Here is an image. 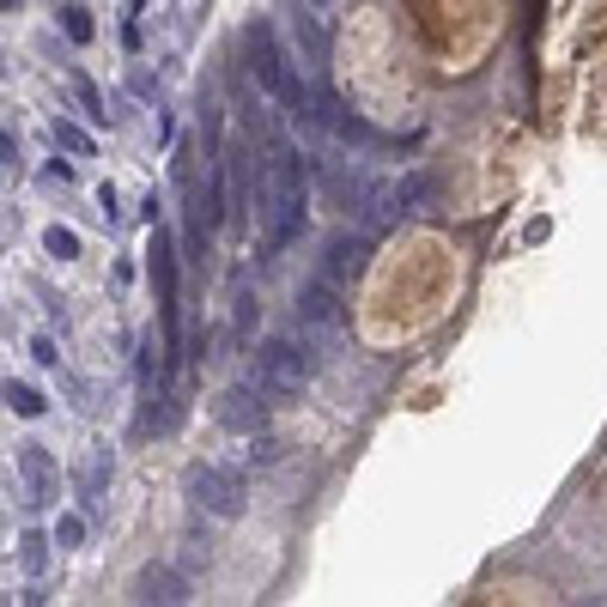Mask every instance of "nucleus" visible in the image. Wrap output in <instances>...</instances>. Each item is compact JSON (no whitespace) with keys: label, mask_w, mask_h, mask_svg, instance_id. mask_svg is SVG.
I'll return each instance as SVG.
<instances>
[{"label":"nucleus","mask_w":607,"mask_h":607,"mask_svg":"<svg viewBox=\"0 0 607 607\" xmlns=\"http://www.w3.org/2000/svg\"><path fill=\"white\" fill-rule=\"evenodd\" d=\"M146 274H152V292H159V316H164V353H171V365H164V377L176 371V353H183V334H176V243L164 225H152L146 237Z\"/></svg>","instance_id":"obj_3"},{"label":"nucleus","mask_w":607,"mask_h":607,"mask_svg":"<svg viewBox=\"0 0 607 607\" xmlns=\"http://www.w3.org/2000/svg\"><path fill=\"white\" fill-rule=\"evenodd\" d=\"M43 250L55 255V262H73V255H80V237H73L68 225H49V231H43Z\"/></svg>","instance_id":"obj_15"},{"label":"nucleus","mask_w":607,"mask_h":607,"mask_svg":"<svg viewBox=\"0 0 607 607\" xmlns=\"http://www.w3.org/2000/svg\"><path fill=\"white\" fill-rule=\"evenodd\" d=\"M7 407L19 413V419H43V407H49V402L31 390V383H7Z\"/></svg>","instance_id":"obj_11"},{"label":"nucleus","mask_w":607,"mask_h":607,"mask_svg":"<svg viewBox=\"0 0 607 607\" xmlns=\"http://www.w3.org/2000/svg\"><path fill=\"white\" fill-rule=\"evenodd\" d=\"M316 377V341H299V334H274V341H262V353H255V383H262L267 395H299L304 383Z\"/></svg>","instance_id":"obj_1"},{"label":"nucleus","mask_w":607,"mask_h":607,"mask_svg":"<svg viewBox=\"0 0 607 607\" xmlns=\"http://www.w3.org/2000/svg\"><path fill=\"white\" fill-rule=\"evenodd\" d=\"M49 547H55V535H49V540H43V535H24V540H19V559H24V571H31V577L49 565Z\"/></svg>","instance_id":"obj_14"},{"label":"nucleus","mask_w":607,"mask_h":607,"mask_svg":"<svg viewBox=\"0 0 607 607\" xmlns=\"http://www.w3.org/2000/svg\"><path fill=\"white\" fill-rule=\"evenodd\" d=\"M310 7H316V12H328V7H334V0H310Z\"/></svg>","instance_id":"obj_20"},{"label":"nucleus","mask_w":607,"mask_h":607,"mask_svg":"<svg viewBox=\"0 0 607 607\" xmlns=\"http://www.w3.org/2000/svg\"><path fill=\"white\" fill-rule=\"evenodd\" d=\"M12 7H24V0H7V12H12Z\"/></svg>","instance_id":"obj_21"},{"label":"nucleus","mask_w":607,"mask_h":607,"mask_svg":"<svg viewBox=\"0 0 607 607\" xmlns=\"http://www.w3.org/2000/svg\"><path fill=\"white\" fill-rule=\"evenodd\" d=\"M73 98H80V110L92 115V122H110V103H103V92L85 80V73H73Z\"/></svg>","instance_id":"obj_12"},{"label":"nucleus","mask_w":607,"mask_h":607,"mask_svg":"<svg viewBox=\"0 0 607 607\" xmlns=\"http://www.w3.org/2000/svg\"><path fill=\"white\" fill-rule=\"evenodd\" d=\"M55 146L73 152V159H92V134H85L80 122H55Z\"/></svg>","instance_id":"obj_13"},{"label":"nucleus","mask_w":607,"mask_h":607,"mask_svg":"<svg viewBox=\"0 0 607 607\" xmlns=\"http://www.w3.org/2000/svg\"><path fill=\"white\" fill-rule=\"evenodd\" d=\"M31 358H37V365H55V341H49V334H37V341H31Z\"/></svg>","instance_id":"obj_18"},{"label":"nucleus","mask_w":607,"mask_h":607,"mask_svg":"<svg viewBox=\"0 0 607 607\" xmlns=\"http://www.w3.org/2000/svg\"><path fill=\"white\" fill-rule=\"evenodd\" d=\"M243 55H250V73H255V85H262V98L292 103V92H299L304 73L292 68V55L280 49V37H274V24H267V19L243 24Z\"/></svg>","instance_id":"obj_2"},{"label":"nucleus","mask_w":607,"mask_h":607,"mask_svg":"<svg viewBox=\"0 0 607 607\" xmlns=\"http://www.w3.org/2000/svg\"><path fill=\"white\" fill-rule=\"evenodd\" d=\"M365 255H371V231H341V237H328L316 274H328L334 286H346V280L365 274Z\"/></svg>","instance_id":"obj_7"},{"label":"nucleus","mask_w":607,"mask_h":607,"mask_svg":"<svg viewBox=\"0 0 607 607\" xmlns=\"http://www.w3.org/2000/svg\"><path fill=\"white\" fill-rule=\"evenodd\" d=\"M134 601L176 607V601H189V577L176 571V565H146V571H140V584H134Z\"/></svg>","instance_id":"obj_9"},{"label":"nucleus","mask_w":607,"mask_h":607,"mask_svg":"<svg viewBox=\"0 0 607 607\" xmlns=\"http://www.w3.org/2000/svg\"><path fill=\"white\" fill-rule=\"evenodd\" d=\"M346 286H334L328 274H310L299 286V322L310 341H341L346 334V304H341Z\"/></svg>","instance_id":"obj_5"},{"label":"nucleus","mask_w":607,"mask_h":607,"mask_svg":"<svg viewBox=\"0 0 607 607\" xmlns=\"http://www.w3.org/2000/svg\"><path fill=\"white\" fill-rule=\"evenodd\" d=\"M219 425L225 432H243V437H255L267 425V390L262 383H231L225 395H219Z\"/></svg>","instance_id":"obj_6"},{"label":"nucleus","mask_w":607,"mask_h":607,"mask_svg":"<svg viewBox=\"0 0 607 607\" xmlns=\"http://www.w3.org/2000/svg\"><path fill=\"white\" fill-rule=\"evenodd\" d=\"M189 505L231 523V516H243V505H250V480H243V468L195 462V468H189Z\"/></svg>","instance_id":"obj_4"},{"label":"nucleus","mask_w":607,"mask_h":607,"mask_svg":"<svg viewBox=\"0 0 607 607\" xmlns=\"http://www.w3.org/2000/svg\"><path fill=\"white\" fill-rule=\"evenodd\" d=\"M80 540H85V523H80V516H61V523H55V547L73 553Z\"/></svg>","instance_id":"obj_17"},{"label":"nucleus","mask_w":607,"mask_h":607,"mask_svg":"<svg viewBox=\"0 0 607 607\" xmlns=\"http://www.w3.org/2000/svg\"><path fill=\"white\" fill-rule=\"evenodd\" d=\"M98 206H103V219H115V213H122V201H115V189H98Z\"/></svg>","instance_id":"obj_19"},{"label":"nucleus","mask_w":607,"mask_h":607,"mask_svg":"<svg viewBox=\"0 0 607 607\" xmlns=\"http://www.w3.org/2000/svg\"><path fill=\"white\" fill-rule=\"evenodd\" d=\"M292 43H299V55H304L310 73L328 68V31H322V12L310 7V0H299V12H292Z\"/></svg>","instance_id":"obj_8"},{"label":"nucleus","mask_w":607,"mask_h":607,"mask_svg":"<svg viewBox=\"0 0 607 607\" xmlns=\"http://www.w3.org/2000/svg\"><path fill=\"white\" fill-rule=\"evenodd\" d=\"M61 31H68L73 43H92V12H85V7H61Z\"/></svg>","instance_id":"obj_16"},{"label":"nucleus","mask_w":607,"mask_h":607,"mask_svg":"<svg viewBox=\"0 0 607 607\" xmlns=\"http://www.w3.org/2000/svg\"><path fill=\"white\" fill-rule=\"evenodd\" d=\"M19 474H24V486H31V505H49V493H55V462H49L43 444H19Z\"/></svg>","instance_id":"obj_10"}]
</instances>
